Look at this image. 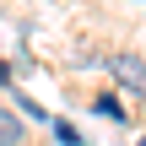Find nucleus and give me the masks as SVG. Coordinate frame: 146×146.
<instances>
[{"mask_svg": "<svg viewBox=\"0 0 146 146\" xmlns=\"http://www.w3.org/2000/svg\"><path fill=\"white\" fill-rule=\"evenodd\" d=\"M108 76H114L119 92L146 98V60H141V54H114V60H108Z\"/></svg>", "mask_w": 146, "mask_h": 146, "instance_id": "nucleus-1", "label": "nucleus"}, {"mask_svg": "<svg viewBox=\"0 0 146 146\" xmlns=\"http://www.w3.org/2000/svg\"><path fill=\"white\" fill-rule=\"evenodd\" d=\"M22 141H27V125H22L5 103H0V146H22Z\"/></svg>", "mask_w": 146, "mask_h": 146, "instance_id": "nucleus-2", "label": "nucleus"}, {"mask_svg": "<svg viewBox=\"0 0 146 146\" xmlns=\"http://www.w3.org/2000/svg\"><path fill=\"white\" fill-rule=\"evenodd\" d=\"M92 108H98V114H103V119H114V125H125V103H119V98H114V92H103V98H98V103H92Z\"/></svg>", "mask_w": 146, "mask_h": 146, "instance_id": "nucleus-3", "label": "nucleus"}, {"mask_svg": "<svg viewBox=\"0 0 146 146\" xmlns=\"http://www.w3.org/2000/svg\"><path fill=\"white\" fill-rule=\"evenodd\" d=\"M16 108H22V114H27V119H49V114H43V108H38V103H33V98H16Z\"/></svg>", "mask_w": 146, "mask_h": 146, "instance_id": "nucleus-4", "label": "nucleus"}, {"mask_svg": "<svg viewBox=\"0 0 146 146\" xmlns=\"http://www.w3.org/2000/svg\"><path fill=\"white\" fill-rule=\"evenodd\" d=\"M5 81H11V65H5V60H0V87H5Z\"/></svg>", "mask_w": 146, "mask_h": 146, "instance_id": "nucleus-5", "label": "nucleus"}, {"mask_svg": "<svg viewBox=\"0 0 146 146\" xmlns=\"http://www.w3.org/2000/svg\"><path fill=\"white\" fill-rule=\"evenodd\" d=\"M141 146H146V130H141Z\"/></svg>", "mask_w": 146, "mask_h": 146, "instance_id": "nucleus-6", "label": "nucleus"}]
</instances>
